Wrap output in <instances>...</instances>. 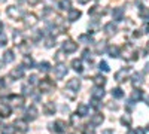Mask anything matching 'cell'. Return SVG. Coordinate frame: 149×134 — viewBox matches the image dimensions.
<instances>
[{
	"label": "cell",
	"mask_w": 149,
	"mask_h": 134,
	"mask_svg": "<svg viewBox=\"0 0 149 134\" xmlns=\"http://www.w3.org/2000/svg\"><path fill=\"white\" fill-rule=\"evenodd\" d=\"M81 88V82L79 79H70L67 83H66V94L70 97V99H74V95H76V92L79 91Z\"/></svg>",
	"instance_id": "cell-1"
},
{
	"label": "cell",
	"mask_w": 149,
	"mask_h": 134,
	"mask_svg": "<svg viewBox=\"0 0 149 134\" xmlns=\"http://www.w3.org/2000/svg\"><path fill=\"white\" fill-rule=\"evenodd\" d=\"M124 58L128 60V61L137 60V49H136V48H134L133 45L127 43V45H125V48H124Z\"/></svg>",
	"instance_id": "cell-2"
},
{
	"label": "cell",
	"mask_w": 149,
	"mask_h": 134,
	"mask_svg": "<svg viewBox=\"0 0 149 134\" xmlns=\"http://www.w3.org/2000/svg\"><path fill=\"white\" fill-rule=\"evenodd\" d=\"M55 88V83L49 79V78H45L39 82V90L40 92H51L52 90Z\"/></svg>",
	"instance_id": "cell-3"
},
{
	"label": "cell",
	"mask_w": 149,
	"mask_h": 134,
	"mask_svg": "<svg viewBox=\"0 0 149 134\" xmlns=\"http://www.w3.org/2000/svg\"><path fill=\"white\" fill-rule=\"evenodd\" d=\"M66 122H63V121H55L54 124H49V130H51L52 133H57V134H63L66 133Z\"/></svg>",
	"instance_id": "cell-4"
},
{
	"label": "cell",
	"mask_w": 149,
	"mask_h": 134,
	"mask_svg": "<svg viewBox=\"0 0 149 134\" xmlns=\"http://www.w3.org/2000/svg\"><path fill=\"white\" fill-rule=\"evenodd\" d=\"M6 14H8V17L12 18V19H19V18L24 15V12H22L19 8H17V6H9V8L6 9Z\"/></svg>",
	"instance_id": "cell-5"
},
{
	"label": "cell",
	"mask_w": 149,
	"mask_h": 134,
	"mask_svg": "<svg viewBox=\"0 0 149 134\" xmlns=\"http://www.w3.org/2000/svg\"><path fill=\"white\" fill-rule=\"evenodd\" d=\"M6 101H8V103H10L12 106H15V107H21V106L24 104V99H22L21 95H17V94L9 95L8 99H6Z\"/></svg>",
	"instance_id": "cell-6"
},
{
	"label": "cell",
	"mask_w": 149,
	"mask_h": 134,
	"mask_svg": "<svg viewBox=\"0 0 149 134\" xmlns=\"http://www.w3.org/2000/svg\"><path fill=\"white\" fill-rule=\"evenodd\" d=\"M78 49V43H74L73 40H66L63 42V51L66 54H70V52H74Z\"/></svg>",
	"instance_id": "cell-7"
},
{
	"label": "cell",
	"mask_w": 149,
	"mask_h": 134,
	"mask_svg": "<svg viewBox=\"0 0 149 134\" xmlns=\"http://www.w3.org/2000/svg\"><path fill=\"white\" fill-rule=\"evenodd\" d=\"M128 73H130V69H128V67H127V69H121L119 72L115 73V81H116V82H124V81L127 79Z\"/></svg>",
	"instance_id": "cell-8"
},
{
	"label": "cell",
	"mask_w": 149,
	"mask_h": 134,
	"mask_svg": "<svg viewBox=\"0 0 149 134\" xmlns=\"http://www.w3.org/2000/svg\"><path fill=\"white\" fill-rule=\"evenodd\" d=\"M66 75H67V67H66L63 63H60V64L55 67V76H57V79H63Z\"/></svg>",
	"instance_id": "cell-9"
},
{
	"label": "cell",
	"mask_w": 149,
	"mask_h": 134,
	"mask_svg": "<svg viewBox=\"0 0 149 134\" xmlns=\"http://www.w3.org/2000/svg\"><path fill=\"white\" fill-rule=\"evenodd\" d=\"M103 115L102 113H95V115H93L91 116V119H90V125H93V127H98V125H102V122H103Z\"/></svg>",
	"instance_id": "cell-10"
},
{
	"label": "cell",
	"mask_w": 149,
	"mask_h": 134,
	"mask_svg": "<svg viewBox=\"0 0 149 134\" xmlns=\"http://www.w3.org/2000/svg\"><path fill=\"white\" fill-rule=\"evenodd\" d=\"M91 97L95 100H102L104 97V91H103V87H95L93 91H91Z\"/></svg>",
	"instance_id": "cell-11"
},
{
	"label": "cell",
	"mask_w": 149,
	"mask_h": 134,
	"mask_svg": "<svg viewBox=\"0 0 149 134\" xmlns=\"http://www.w3.org/2000/svg\"><path fill=\"white\" fill-rule=\"evenodd\" d=\"M24 22H26L27 27H33V26H36V24H37V17L34 14H27Z\"/></svg>",
	"instance_id": "cell-12"
},
{
	"label": "cell",
	"mask_w": 149,
	"mask_h": 134,
	"mask_svg": "<svg viewBox=\"0 0 149 134\" xmlns=\"http://www.w3.org/2000/svg\"><path fill=\"white\" fill-rule=\"evenodd\" d=\"M88 112H90V107L86 106L85 103L78 104V107H76V113H78L79 116H86V115H88Z\"/></svg>",
	"instance_id": "cell-13"
},
{
	"label": "cell",
	"mask_w": 149,
	"mask_h": 134,
	"mask_svg": "<svg viewBox=\"0 0 149 134\" xmlns=\"http://www.w3.org/2000/svg\"><path fill=\"white\" fill-rule=\"evenodd\" d=\"M14 125H15V128H17L18 131H21V133H26V131L29 130V127H27V122H26L24 119H17Z\"/></svg>",
	"instance_id": "cell-14"
},
{
	"label": "cell",
	"mask_w": 149,
	"mask_h": 134,
	"mask_svg": "<svg viewBox=\"0 0 149 134\" xmlns=\"http://www.w3.org/2000/svg\"><path fill=\"white\" fill-rule=\"evenodd\" d=\"M112 17L115 21H122L124 19V9L122 8H115L112 10Z\"/></svg>",
	"instance_id": "cell-15"
},
{
	"label": "cell",
	"mask_w": 149,
	"mask_h": 134,
	"mask_svg": "<svg viewBox=\"0 0 149 134\" xmlns=\"http://www.w3.org/2000/svg\"><path fill=\"white\" fill-rule=\"evenodd\" d=\"M26 118L29 119V121H34L36 118H37V109H36V106H30L29 109H27V112H26Z\"/></svg>",
	"instance_id": "cell-16"
},
{
	"label": "cell",
	"mask_w": 149,
	"mask_h": 134,
	"mask_svg": "<svg viewBox=\"0 0 149 134\" xmlns=\"http://www.w3.org/2000/svg\"><path fill=\"white\" fill-rule=\"evenodd\" d=\"M116 26H115V24L113 22H107L106 24V26H104V33L107 34V36H113L115 33H116Z\"/></svg>",
	"instance_id": "cell-17"
},
{
	"label": "cell",
	"mask_w": 149,
	"mask_h": 134,
	"mask_svg": "<svg viewBox=\"0 0 149 134\" xmlns=\"http://www.w3.org/2000/svg\"><path fill=\"white\" fill-rule=\"evenodd\" d=\"M43 112H45V115H54V112H55V104L51 103V101L45 103V104H43Z\"/></svg>",
	"instance_id": "cell-18"
},
{
	"label": "cell",
	"mask_w": 149,
	"mask_h": 134,
	"mask_svg": "<svg viewBox=\"0 0 149 134\" xmlns=\"http://www.w3.org/2000/svg\"><path fill=\"white\" fill-rule=\"evenodd\" d=\"M24 76V67H17L10 72V78H14V79H19Z\"/></svg>",
	"instance_id": "cell-19"
},
{
	"label": "cell",
	"mask_w": 149,
	"mask_h": 134,
	"mask_svg": "<svg viewBox=\"0 0 149 134\" xmlns=\"http://www.w3.org/2000/svg\"><path fill=\"white\" fill-rule=\"evenodd\" d=\"M81 10H78V9H70L69 10V21H76L78 18H81Z\"/></svg>",
	"instance_id": "cell-20"
},
{
	"label": "cell",
	"mask_w": 149,
	"mask_h": 134,
	"mask_svg": "<svg viewBox=\"0 0 149 134\" xmlns=\"http://www.w3.org/2000/svg\"><path fill=\"white\" fill-rule=\"evenodd\" d=\"M139 17H140L142 19L148 21V19H149V8H146V6H140V8H139Z\"/></svg>",
	"instance_id": "cell-21"
},
{
	"label": "cell",
	"mask_w": 149,
	"mask_h": 134,
	"mask_svg": "<svg viewBox=\"0 0 149 134\" xmlns=\"http://www.w3.org/2000/svg\"><path fill=\"white\" fill-rule=\"evenodd\" d=\"M72 67H73L74 72H78V73H82V72H84V67H82V61H81V60L74 58L73 61H72Z\"/></svg>",
	"instance_id": "cell-22"
},
{
	"label": "cell",
	"mask_w": 149,
	"mask_h": 134,
	"mask_svg": "<svg viewBox=\"0 0 149 134\" xmlns=\"http://www.w3.org/2000/svg\"><path fill=\"white\" fill-rule=\"evenodd\" d=\"M131 83H133V87H140V85L143 83V79H142V75H140V73H134Z\"/></svg>",
	"instance_id": "cell-23"
},
{
	"label": "cell",
	"mask_w": 149,
	"mask_h": 134,
	"mask_svg": "<svg viewBox=\"0 0 149 134\" xmlns=\"http://www.w3.org/2000/svg\"><path fill=\"white\" fill-rule=\"evenodd\" d=\"M146 33H149V22H145L143 26L140 27V30L134 33V37H140L142 34H146Z\"/></svg>",
	"instance_id": "cell-24"
},
{
	"label": "cell",
	"mask_w": 149,
	"mask_h": 134,
	"mask_svg": "<svg viewBox=\"0 0 149 134\" xmlns=\"http://www.w3.org/2000/svg\"><path fill=\"white\" fill-rule=\"evenodd\" d=\"M15 60V55H14V51H10V49H8L5 54H3V61L5 63H12Z\"/></svg>",
	"instance_id": "cell-25"
},
{
	"label": "cell",
	"mask_w": 149,
	"mask_h": 134,
	"mask_svg": "<svg viewBox=\"0 0 149 134\" xmlns=\"http://www.w3.org/2000/svg\"><path fill=\"white\" fill-rule=\"evenodd\" d=\"M107 51H109V55H110L112 58L119 57V48H118V46H115V45H110V46L107 48Z\"/></svg>",
	"instance_id": "cell-26"
},
{
	"label": "cell",
	"mask_w": 149,
	"mask_h": 134,
	"mask_svg": "<svg viewBox=\"0 0 149 134\" xmlns=\"http://www.w3.org/2000/svg\"><path fill=\"white\" fill-rule=\"evenodd\" d=\"M10 116V107L9 106H0V118H8Z\"/></svg>",
	"instance_id": "cell-27"
},
{
	"label": "cell",
	"mask_w": 149,
	"mask_h": 134,
	"mask_svg": "<svg viewBox=\"0 0 149 134\" xmlns=\"http://www.w3.org/2000/svg\"><path fill=\"white\" fill-rule=\"evenodd\" d=\"M22 67L24 69H33L34 67V61H33V60L30 58V57H24V61H22Z\"/></svg>",
	"instance_id": "cell-28"
},
{
	"label": "cell",
	"mask_w": 149,
	"mask_h": 134,
	"mask_svg": "<svg viewBox=\"0 0 149 134\" xmlns=\"http://www.w3.org/2000/svg\"><path fill=\"white\" fill-rule=\"evenodd\" d=\"M17 128L15 125H3L2 127V134H15Z\"/></svg>",
	"instance_id": "cell-29"
},
{
	"label": "cell",
	"mask_w": 149,
	"mask_h": 134,
	"mask_svg": "<svg viewBox=\"0 0 149 134\" xmlns=\"http://www.w3.org/2000/svg\"><path fill=\"white\" fill-rule=\"evenodd\" d=\"M93 81H94V83L97 85V87H103V85L106 83V78H104V76H102V75H97Z\"/></svg>",
	"instance_id": "cell-30"
},
{
	"label": "cell",
	"mask_w": 149,
	"mask_h": 134,
	"mask_svg": "<svg viewBox=\"0 0 149 134\" xmlns=\"http://www.w3.org/2000/svg\"><path fill=\"white\" fill-rule=\"evenodd\" d=\"M18 48H19V51H21L24 55H27V54L30 52V45H27V42H21V43L18 45Z\"/></svg>",
	"instance_id": "cell-31"
},
{
	"label": "cell",
	"mask_w": 149,
	"mask_h": 134,
	"mask_svg": "<svg viewBox=\"0 0 149 134\" xmlns=\"http://www.w3.org/2000/svg\"><path fill=\"white\" fill-rule=\"evenodd\" d=\"M142 97H143L142 91H140V90H136V91H133V94H131V101H139V100H142Z\"/></svg>",
	"instance_id": "cell-32"
},
{
	"label": "cell",
	"mask_w": 149,
	"mask_h": 134,
	"mask_svg": "<svg viewBox=\"0 0 149 134\" xmlns=\"http://www.w3.org/2000/svg\"><path fill=\"white\" fill-rule=\"evenodd\" d=\"M121 124L125 125V127H131V116L130 115H124L121 118Z\"/></svg>",
	"instance_id": "cell-33"
},
{
	"label": "cell",
	"mask_w": 149,
	"mask_h": 134,
	"mask_svg": "<svg viewBox=\"0 0 149 134\" xmlns=\"http://www.w3.org/2000/svg\"><path fill=\"white\" fill-rule=\"evenodd\" d=\"M60 9L61 10H70V0H60Z\"/></svg>",
	"instance_id": "cell-34"
},
{
	"label": "cell",
	"mask_w": 149,
	"mask_h": 134,
	"mask_svg": "<svg viewBox=\"0 0 149 134\" xmlns=\"http://www.w3.org/2000/svg\"><path fill=\"white\" fill-rule=\"evenodd\" d=\"M112 95H113L115 99H122V97H124V91L121 88H113V90H112Z\"/></svg>",
	"instance_id": "cell-35"
},
{
	"label": "cell",
	"mask_w": 149,
	"mask_h": 134,
	"mask_svg": "<svg viewBox=\"0 0 149 134\" xmlns=\"http://www.w3.org/2000/svg\"><path fill=\"white\" fill-rule=\"evenodd\" d=\"M37 69H39L40 72H49L51 70V66H49V63H39V66H37Z\"/></svg>",
	"instance_id": "cell-36"
},
{
	"label": "cell",
	"mask_w": 149,
	"mask_h": 134,
	"mask_svg": "<svg viewBox=\"0 0 149 134\" xmlns=\"http://www.w3.org/2000/svg\"><path fill=\"white\" fill-rule=\"evenodd\" d=\"M79 42H82V43H91L93 39L90 37V36H86V34H81L79 36Z\"/></svg>",
	"instance_id": "cell-37"
},
{
	"label": "cell",
	"mask_w": 149,
	"mask_h": 134,
	"mask_svg": "<svg viewBox=\"0 0 149 134\" xmlns=\"http://www.w3.org/2000/svg\"><path fill=\"white\" fill-rule=\"evenodd\" d=\"M84 134H94V127L91 125H85L84 127Z\"/></svg>",
	"instance_id": "cell-38"
},
{
	"label": "cell",
	"mask_w": 149,
	"mask_h": 134,
	"mask_svg": "<svg viewBox=\"0 0 149 134\" xmlns=\"http://www.w3.org/2000/svg\"><path fill=\"white\" fill-rule=\"evenodd\" d=\"M78 122H79V115H78V113L72 115V125H73V127H76Z\"/></svg>",
	"instance_id": "cell-39"
},
{
	"label": "cell",
	"mask_w": 149,
	"mask_h": 134,
	"mask_svg": "<svg viewBox=\"0 0 149 134\" xmlns=\"http://www.w3.org/2000/svg\"><path fill=\"white\" fill-rule=\"evenodd\" d=\"M8 42V37H6V34H3L2 31H0V46H5Z\"/></svg>",
	"instance_id": "cell-40"
},
{
	"label": "cell",
	"mask_w": 149,
	"mask_h": 134,
	"mask_svg": "<svg viewBox=\"0 0 149 134\" xmlns=\"http://www.w3.org/2000/svg\"><path fill=\"white\" fill-rule=\"evenodd\" d=\"M84 58H85L88 63H93V60H91V52H90L88 49H85V51H84Z\"/></svg>",
	"instance_id": "cell-41"
},
{
	"label": "cell",
	"mask_w": 149,
	"mask_h": 134,
	"mask_svg": "<svg viewBox=\"0 0 149 134\" xmlns=\"http://www.w3.org/2000/svg\"><path fill=\"white\" fill-rule=\"evenodd\" d=\"M64 51H60V52H57V55H55V60L58 63H63V60H64V54H63Z\"/></svg>",
	"instance_id": "cell-42"
},
{
	"label": "cell",
	"mask_w": 149,
	"mask_h": 134,
	"mask_svg": "<svg viewBox=\"0 0 149 134\" xmlns=\"http://www.w3.org/2000/svg\"><path fill=\"white\" fill-rule=\"evenodd\" d=\"M98 67H100V70H103V72H109V64L106 61H102L100 64H98Z\"/></svg>",
	"instance_id": "cell-43"
},
{
	"label": "cell",
	"mask_w": 149,
	"mask_h": 134,
	"mask_svg": "<svg viewBox=\"0 0 149 134\" xmlns=\"http://www.w3.org/2000/svg\"><path fill=\"white\" fill-rule=\"evenodd\" d=\"M102 45H97V54H103L104 52V42H100Z\"/></svg>",
	"instance_id": "cell-44"
},
{
	"label": "cell",
	"mask_w": 149,
	"mask_h": 134,
	"mask_svg": "<svg viewBox=\"0 0 149 134\" xmlns=\"http://www.w3.org/2000/svg\"><path fill=\"white\" fill-rule=\"evenodd\" d=\"M22 91H24V94H31V87H29V85H22Z\"/></svg>",
	"instance_id": "cell-45"
},
{
	"label": "cell",
	"mask_w": 149,
	"mask_h": 134,
	"mask_svg": "<svg viewBox=\"0 0 149 134\" xmlns=\"http://www.w3.org/2000/svg\"><path fill=\"white\" fill-rule=\"evenodd\" d=\"M54 45H55V43H54V39H52V37H49V39L46 40V48H52Z\"/></svg>",
	"instance_id": "cell-46"
},
{
	"label": "cell",
	"mask_w": 149,
	"mask_h": 134,
	"mask_svg": "<svg viewBox=\"0 0 149 134\" xmlns=\"http://www.w3.org/2000/svg\"><path fill=\"white\" fill-rule=\"evenodd\" d=\"M36 79H37V76H36V75H31V76L29 78V82L33 85V83H36Z\"/></svg>",
	"instance_id": "cell-47"
},
{
	"label": "cell",
	"mask_w": 149,
	"mask_h": 134,
	"mask_svg": "<svg viewBox=\"0 0 149 134\" xmlns=\"http://www.w3.org/2000/svg\"><path fill=\"white\" fill-rule=\"evenodd\" d=\"M26 2H27V3H30L31 6H34V5H37V3H39L40 0H26Z\"/></svg>",
	"instance_id": "cell-48"
},
{
	"label": "cell",
	"mask_w": 149,
	"mask_h": 134,
	"mask_svg": "<svg viewBox=\"0 0 149 134\" xmlns=\"http://www.w3.org/2000/svg\"><path fill=\"white\" fill-rule=\"evenodd\" d=\"M134 134H145V130L143 128H136L134 130Z\"/></svg>",
	"instance_id": "cell-49"
},
{
	"label": "cell",
	"mask_w": 149,
	"mask_h": 134,
	"mask_svg": "<svg viewBox=\"0 0 149 134\" xmlns=\"http://www.w3.org/2000/svg\"><path fill=\"white\" fill-rule=\"evenodd\" d=\"M78 2H79L81 5H86V3H88V2H90V0H78Z\"/></svg>",
	"instance_id": "cell-50"
},
{
	"label": "cell",
	"mask_w": 149,
	"mask_h": 134,
	"mask_svg": "<svg viewBox=\"0 0 149 134\" xmlns=\"http://www.w3.org/2000/svg\"><path fill=\"white\" fill-rule=\"evenodd\" d=\"M103 134H112V130H106V131H103Z\"/></svg>",
	"instance_id": "cell-51"
},
{
	"label": "cell",
	"mask_w": 149,
	"mask_h": 134,
	"mask_svg": "<svg viewBox=\"0 0 149 134\" xmlns=\"http://www.w3.org/2000/svg\"><path fill=\"white\" fill-rule=\"evenodd\" d=\"M146 104L149 106V97H146Z\"/></svg>",
	"instance_id": "cell-52"
},
{
	"label": "cell",
	"mask_w": 149,
	"mask_h": 134,
	"mask_svg": "<svg viewBox=\"0 0 149 134\" xmlns=\"http://www.w3.org/2000/svg\"><path fill=\"white\" fill-rule=\"evenodd\" d=\"M127 134H134V131H128V133H127Z\"/></svg>",
	"instance_id": "cell-53"
},
{
	"label": "cell",
	"mask_w": 149,
	"mask_h": 134,
	"mask_svg": "<svg viewBox=\"0 0 149 134\" xmlns=\"http://www.w3.org/2000/svg\"><path fill=\"white\" fill-rule=\"evenodd\" d=\"M148 130H149V124H148Z\"/></svg>",
	"instance_id": "cell-54"
}]
</instances>
